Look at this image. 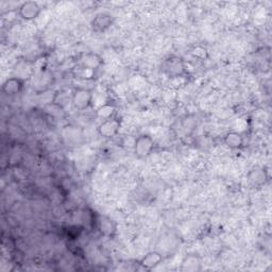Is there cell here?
<instances>
[{
	"label": "cell",
	"mask_w": 272,
	"mask_h": 272,
	"mask_svg": "<svg viewBox=\"0 0 272 272\" xmlns=\"http://www.w3.org/2000/svg\"><path fill=\"white\" fill-rule=\"evenodd\" d=\"M101 64H102V59L98 54L86 53L85 55H83L80 66L88 68V69L96 70L101 66Z\"/></svg>",
	"instance_id": "9c48e42d"
},
{
	"label": "cell",
	"mask_w": 272,
	"mask_h": 272,
	"mask_svg": "<svg viewBox=\"0 0 272 272\" xmlns=\"http://www.w3.org/2000/svg\"><path fill=\"white\" fill-rule=\"evenodd\" d=\"M163 262V256L161 253L156 251H151L147 253L145 256L140 259L139 265L146 270H152Z\"/></svg>",
	"instance_id": "8992f818"
},
{
	"label": "cell",
	"mask_w": 272,
	"mask_h": 272,
	"mask_svg": "<svg viewBox=\"0 0 272 272\" xmlns=\"http://www.w3.org/2000/svg\"><path fill=\"white\" fill-rule=\"evenodd\" d=\"M113 22L112 16L106 13H100L95 17L92 21L93 29L96 32H103L109 28Z\"/></svg>",
	"instance_id": "52a82bcc"
},
{
	"label": "cell",
	"mask_w": 272,
	"mask_h": 272,
	"mask_svg": "<svg viewBox=\"0 0 272 272\" xmlns=\"http://www.w3.org/2000/svg\"><path fill=\"white\" fill-rule=\"evenodd\" d=\"M94 100V95L89 89L78 88L72 95V104L76 109L84 111L92 105Z\"/></svg>",
	"instance_id": "7a4b0ae2"
},
{
	"label": "cell",
	"mask_w": 272,
	"mask_h": 272,
	"mask_svg": "<svg viewBox=\"0 0 272 272\" xmlns=\"http://www.w3.org/2000/svg\"><path fill=\"white\" fill-rule=\"evenodd\" d=\"M98 226L99 231L101 232L102 235L104 236H111L115 232V224L113 222V220H111L109 217L101 216L98 220Z\"/></svg>",
	"instance_id": "8fae6325"
},
{
	"label": "cell",
	"mask_w": 272,
	"mask_h": 272,
	"mask_svg": "<svg viewBox=\"0 0 272 272\" xmlns=\"http://www.w3.org/2000/svg\"><path fill=\"white\" fill-rule=\"evenodd\" d=\"M254 173V177L251 178L255 183L256 184H260V183H265L266 181V173L263 170H254L252 172Z\"/></svg>",
	"instance_id": "9a60e30c"
},
{
	"label": "cell",
	"mask_w": 272,
	"mask_h": 272,
	"mask_svg": "<svg viewBox=\"0 0 272 272\" xmlns=\"http://www.w3.org/2000/svg\"><path fill=\"white\" fill-rule=\"evenodd\" d=\"M115 111H116V109L114 105L111 103H105L98 107L97 111H96V115H97V117L103 121V120H106V119L114 117Z\"/></svg>",
	"instance_id": "7c38bea8"
},
{
	"label": "cell",
	"mask_w": 272,
	"mask_h": 272,
	"mask_svg": "<svg viewBox=\"0 0 272 272\" xmlns=\"http://www.w3.org/2000/svg\"><path fill=\"white\" fill-rule=\"evenodd\" d=\"M179 60L180 59L168 60L167 69H168L169 73H172V75H175V76L181 75V72L183 71V64H182V62Z\"/></svg>",
	"instance_id": "4fadbf2b"
},
{
	"label": "cell",
	"mask_w": 272,
	"mask_h": 272,
	"mask_svg": "<svg viewBox=\"0 0 272 272\" xmlns=\"http://www.w3.org/2000/svg\"><path fill=\"white\" fill-rule=\"evenodd\" d=\"M202 269L201 259L196 256V255H188L186 256L182 264H181V271H187V272H196L200 271Z\"/></svg>",
	"instance_id": "ba28073f"
},
{
	"label": "cell",
	"mask_w": 272,
	"mask_h": 272,
	"mask_svg": "<svg viewBox=\"0 0 272 272\" xmlns=\"http://www.w3.org/2000/svg\"><path fill=\"white\" fill-rule=\"evenodd\" d=\"M224 144L230 149H239L243 144V138L238 132H229L224 136Z\"/></svg>",
	"instance_id": "30bf717a"
},
{
	"label": "cell",
	"mask_w": 272,
	"mask_h": 272,
	"mask_svg": "<svg viewBox=\"0 0 272 272\" xmlns=\"http://www.w3.org/2000/svg\"><path fill=\"white\" fill-rule=\"evenodd\" d=\"M153 149H154V140H153L150 135H139L135 139L134 153L138 158L148 157L152 153Z\"/></svg>",
	"instance_id": "6da1fadb"
},
{
	"label": "cell",
	"mask_w": 272,
	"mask_h": 272,
	"mask_svg": "<svg viewBox=\"0 0 272 272\" xmlns=\"http://www.w3.org/2000/svg\"><path fill=\"white\" fill-rule=\"evenodd\" d=\"M77 77L84 79V80H90V79H93L95 76V70L88 69V68H85L82 66L77 68Z\"/></svg>",
	"instance_id": "5bb4252c"
},
{
	"label": "cell",
	"mask_w": 272,
	"mask_h": 272,
	"mask_svg": "<svg viewBox=\"0 0 272 272\" xmlns=\"http://www.w3.org/2000/svg\"><path fill=\"white\" fill-rule=\"evenodd\" d=\"M24 87V80L20 78H10L2 84V93L9 96L17 95Z\"/></svg>",
	"instance_id": "5b68a950"
},
{
	"label": "cell",
	"mask_w": 272,
	"mask_h": 272,
	"mask_svg": "<svg viewBox=\"0 0 272 272\" xmlns=\"http://www.w3.org/2000/svg\"><path fill=\"white\" fill-rule=\"evenodd\" d=\"M119 129H120V120L113 117L102 121L98 126L97 130L99 135H101L102 137L112 138L118 134Z\"/></svg>",
	"instance_id": "3957f363"
},
{
	"label": "cell",
	"mask_w": 272,
	"mask_h": 272,
	"mask_svg": "<svg viewBox=\"0 0 272 272\" xmlns=\"http://www.w3.org/2000/svg\"><path fill=\"white\" fill-rule=\"evenodd\" d=\"M42 9L37 2L26 1L22 3L18 9V14L24 20L31 21L34 20L41 14Z\"/></svg>",
	"instance_id": "277c9868"
}]
</instances>
